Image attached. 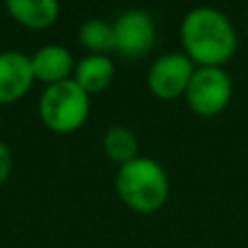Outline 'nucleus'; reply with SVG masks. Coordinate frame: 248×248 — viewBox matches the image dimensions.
I'll list each match as a JSON object with an SVG mask.
<instances>
[{"label":"nucleus","instance_id":"obj_1","mask_svg":"<svg viewBox=\"0 0 248 248\" xmlns=\"http://www.w3.org/2000/svg\"><path fill=\"white\" fill-rule=\"evenodd\" d=\"M181 42L201 68H222L237 48L231 20L214 7H196L181 22Z\"/></svg>","mask_w":248,"mask_h":248},{"label":"nucleus","instance_id":"obj_2","mask_svg":"<svg viewBox=\"0 0 248 248\" xmlns=\"http://www.w3.org/2000/svg\"><path fill=\"white\" fill-rule=\"evenodd\" d=\"M118 194L133 211L153 214L161 209L170 194L168 174L155 159L137 157L120 168L116 181Z\"/></svg>","mask_w":248,"mask_h":248},{"label":"nucleus","instance_id":"obj_3","mask_svg":"<svg viewBox=\"0 0 248 248\" xmlns=\"http://www.w3.org/2000/svg\"><path fill=\"white\" fill-rule=\"evenodd\" d=\"M39 116L57 133L77 131L90 116V94L72 78L52 83L39 98Z\"/></svg>","mask_w":248,"mask_h":248},{"label":"nucleus","instance_id":"obj_4","mask_svg":"<svg viewBox=\"0 0 248 248\" xmlns=\"http://www.w3.org/2000/svg\"><path fill=\"white\" fill-rule=\"evenodd\" d=\"M185 98L189 109L198 116H218L233 98V81L222 68H196Z\"/></svg>","mask_w":248,"mask_h":248},{"label":"nucleus","instance_id":"obj_5","mask_svg":"<svg viewBox=\"0 0 248 248\" xmlns=\"http://www.w3.org/2000/svg\"><path fill=\"white\" fill-rule=\"evenodd\" d=\"M194 72V61L183 52H168V55L159 57L148 72V87L155 96L163 100H172L185 96L192 81Z\"/></svg>","mask_w":248,"mask_h":248},{"label":"nucleus","instance_id":"obj_6","mask_svg":"<svg viewBox=\"0 0 248 248\" xmlns=\"http://www.w3.org/2000/svg\"><path fill=\"white\" fill-rule=\"evenodd\" d=\"M116 50L124 57H144L155 46V22L141 9H128L113 22Z\"/></svg>","mask_w":248,"mask_h":248},{"label":"nucleus","instance_id":"obj_7","mask_svg":"<svg viewBox=\"0 0 248 248\" xmlns=\"http://www.w3.org/2000/svg\"><path fill=\"white\" fill-rule=\"evenodd\" d=\"M31 57L17 50L0 52V105L22 98L33 85Z\"/></svg>","mask_w":248,"mask_h":248},{"label":"nucleus","instance_id":"obj_8","mask_svg":"<svg viewBox=\"0 0 248 248\" xmlns=\"http://www.w3.org/2000/svg\"><path fill=\"white\" fill-rule=\"evenodd\" d=\"M31 65H33L35 78L52 85V83L68 81V74L72 72V55L63 46L50 44V46H44L35 52Z\"/></svg>","mask_w":248,"mask_h":248},{"label":"nucleus","instance_id":"obj_9","mask_svg":"<svg viewBox=\"0 0 248 248\" xmlns=\"http://www.w3.org/2000/svg\"><path fill=\"white\" fill-rule=\"evenodd\" d=\"M7 11L24 26L46 29L59 16V2L55 0H9Z\"/></svg>","mask_w":248,"mask_h":248},{"label":"nucleus","instance_id":"obj_10","mask_svg":"<svg viewBox=\"0 0 248 248\" xmlns=\"http://www.w3.org/2000/svg\"><path fill=\"white\" fill-rule=\"evenodd\" d=\"M77 78L74 81L87 92H103L105 87H109L113 78V61L107 55H90L83 61H78L77 65Z\"/></svg>","mask_w":248,"mask_h":248},{"label":"nucleus","instance_id":"obj_11","mask_svg":"<svg viewBox=\"0 0 248 248\" xmlns=\"http://www.w3.org/2000/svg\"><path fill=\"white\" fill-rule=\"evenodd\" d=\"M103 146H105V153L116 163H120V168L140 157V144H137L135 133L124 126L109 128L103 137Z\"/></svg>","mask_w":248,"mask_h":248},{"label":"nucleus","instance_id":"obj_12","mask_svg":"<svg viewBox=\"0 0 248 248\" xmlns=\"http://www.w3.org/2000/svg\"><path fill=\"white\" fill-rule=\"evenodd\" d=\"M81 42L96 55H103L107 50L116 48V35H113V24H107L103 20H87L81 26Z\"/></svg>","mask_w":248,"mask_h":248},{"label":"nucleus","instance_id":"obj_13","mask_svg":"<svg viewBox=\"0 0 248 248\" xmlns=\"http://www.w3.org/2000/svg\"><path fill=\"white\" fill-rule=\"evenodd\" d=\"M11 163H13L11 150H9L7 144H2V141H0V185L7 181L9 172H11Z\"/></svg>","mask_w":248,"mask_h":248}]
</instances>
